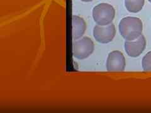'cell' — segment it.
Wrapping results in <instances>:
<instances>
[{
	"mask_svg": "<svg viewBox=\"0 0 151 113\" xmlns=\"http://www.w3.org/2000/svg\"><path fill=\"white\" fill-rule=\"evenodd\" d=\"M86 30V23L84 19L78 16H73V38L74 40L80 39Z\"/></svg>",
	"mask_w": 151,
	"mask_h": 113,
	"instance_id": "7",
	"label": "cell"
},
{
	"mask_svg": "<svg viewBox=\"0 0 151 113\" xmlns=\"http://www.w3.org/2000/svg\"><path fill=\"white\" fill-rule=\"evenodd\" d=\"M145 46L146 40L142 35L134 40H125L124 45L127 54L134 58L140 56L144 51Z\"/></svg>",
	"mask_w": 151,
	"mask_h": 113,
	"instance_id": "6",
	"label": "cell"
},
{
	"mask_svg": "<svg viewBox=\"0 0 151 113\" xmlns=\"http://www.w3.org/2000/svg\"><path fill=\"white\" fill-rule=\"evenodd\" d=\"M125 59L121 51L115 50L110 52L106 60V69L109 72H122L125 68Z\"/></svg>",
	"mask_w": 151,
	"mask_h": 113,
	"instance_id": "5",
	"label": "cell"
},
{
	"mask_svg": "<svg viewBox=\"0 0 151 113\" xmlns=\"http://www.w3.org/2000/svg\"><path fill=\"white\" fill-rule=\"evenodd\" d=\"M73 55L79 60H83L90 56L94 51L93 40L88 36H84L73 42Z\"/></svg>",
	"mask_w": 151,
	"mask_h": 113,
	"instance_id": "3",
	"label": "cell"
},
{
	"mask_svg": "<svg viewBox=\"0 0 151 113\" xmlns=\"http://www.w3.org/2000/svg\"><path fill=\"white\" fill-rule=\"evenodd\" d=\"M81 1L83 2H90V1H92L93 0H81Z\"/></svg>",
	"mask_w": 151,
	"mask_h": 113,
	"instance_id": "10",
	"label": "cell"
},
{
	"mask_svg": "<svg viewBox=\"0 0 151 113\" xmlns=\"http://www.w3.org/2000/svg\"><path fill=\"white\" fill-rule=\"evenodd\" d=\"M116 34L115 25L111 23L108 25H96L93 29V36L99 43L105 44L113 40Z\"/></svg>",
	"mask_w": 151,
	"mask_h": 113,
	"instance_id": "4",
	"label": "cell"
},
{
	"mask_svg": "<svg viewBox=\"0 0 151 113\" xmlns=\"http://www.w3.org/2000/svg\"><path fill=\"white\" fill-rule=\"evenodd\" d=\"M142 66L144 71H151V51H149L143 57Z\"/></svg>",
	"mask_w": 151,
	"mask_h": 113,
	"instance_id": "9",
	"label": "cell"
},
{
	"mask_svg": "<svg viewBox=\"0 0 151 113\" xmlns=\"http://www.w3.org/2000/svg\"><path fill=\"white\" fill-rule=\"evenodd\" d=\"M145 3V0H125V6L127 11L136 13L140 11Z\"/></svg>",
	"mask_w": 151,
	"mask_h": 113,
	"instance_id": "8",
	"label": "cell"
},
{
	"mask_svg": "<svg viewBox=\"0 0 151 113\" xmlns=\"http://www.w3.org/2000/svg\"><path fill=\"white\" fill-rule=\"evenodd\" d=\"M148 1H149L150 3H151V0H148Z\"/></svg>",
	"mask_w": 151,
	"mask_h": 113,
	"instance_id": "11",
	"label": "cell"
},
{
	"mask_svg": "<svg viewBox=\"0 0 151 113\" xmlns=\"http://www.w3.org/2000/svg\"><path fill=\"white\" fill-rule=\"evenodd\" d=\"M119 28L120 35L125 40H134L142 35V21L137 17L127 16L122 19Z\"/></svg>",
	"mask_w": 151,
	"mask_h": 113,
	"instance_id": "1",
	"label": "cell"
},
{
	"mask_svg": "<svg viewBox=\"0 0 151 113\" xmlns=\"http://www.w3.org/2000/svg\"><path fill=\"white\" fill-rule=\"evenodd\" d=\"M115 16V8L110 4L100 3L93 9V19L99 25L105 26L111 24Z\"/></svg>",
	"mask_w": 151,
	"mask_h": 113,
	"instance_id": "2",
	"label": "cell"
}]
</instances>
